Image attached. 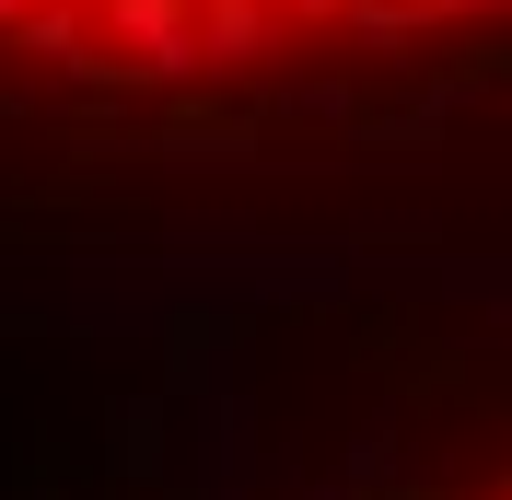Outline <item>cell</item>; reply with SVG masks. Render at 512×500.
<instances>
[{
    "label": "cell",
    "instance_id": "1",
    "mask_svg": "<svg viewBox=\"0 0 512 500\" xmlns=\"http://www.w3.org/2000/svg\"><path fill=\"white\" fill-rule=\"evenodd\" d=\"M94 35L82 47V94H163V82H198L210 47H198V0H94Z\"/></svg>",
    "mask_w": 512,
    "mask_h": 500
},
{
    "label": "cell",
    "instance_id": "2",
    "mask_svg": "<svg viewBox=\"0 0 512 500\" xmlns=\"http://www.w3.org/2000/svg\"><path fill=\"white\" fill-rule=\"evenodd\" d=\"M12 47L47 70H82V47H94V0H35L24 24H12Z\"/></svg>",
    "mask_w": 512,
    "mask_h": 500
},
{
    "label": "cell",
    "instance_id": "3",
    "mask_svg": "<svg viewBox=\"0 0 512 500\" xmlns=\"http://www.w3.org/2000/svg\"><path fill=\"white\" fill-rule=\"evenodd\" d=\"M24 12H35V0H0V35H12V24H24Z\"/></svg>",
    "mask_w": 512,
    "mask_h": 500
}]
</instances>
